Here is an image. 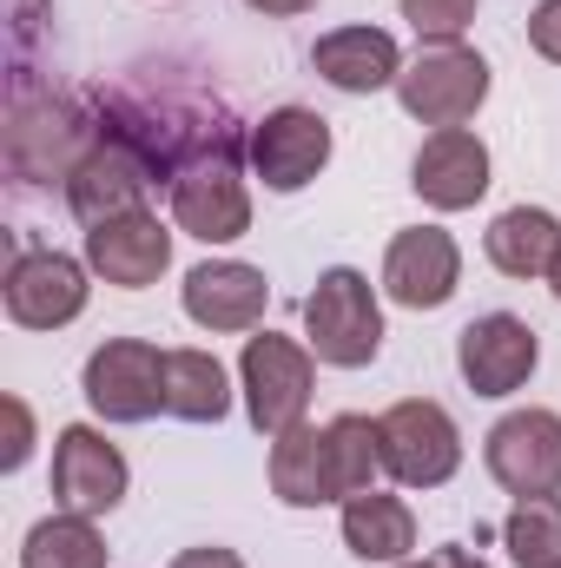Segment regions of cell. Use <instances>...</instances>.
I'll use <instances>...</instances> for the list:
<instances>
[{
  "label": "cell",
  "mask_w": 561,
  "mask_h": 568,
  "mask_svg": "<svg viewBox=\"0 0 561 568\" xmlns=\"http://www.w3.org/2000/svg\"><path fill=\"white\" fill-rule=\"evenodd\" d=\"M304 344L330 371H364L384 351V304L357 265H330L304 297Z\"/></svg>",
  "instance_id": "6da1fadb"
},
{
  "label": "cell",
  "mask_w": 561,
  "mask_h": 568,
  "mask_svg": "<svg viewBox=\"0 0 561 568\" xmlns=\"http://www.w3.org/2000/svg\"><path fill=\"white\" fill-rule=\"evenodd\" d=\"M238 384H245V417H252L258 436H284V429H297L304 417H310V390H317L310 344L278 337V331L245 337Z\"/></svg>",
  "instance_id": "7a4b0ae2"
},
{
  "label": "cell",
  "mask_w": 561,
  "mask_h": 568,
  "mask_svg": "<svg viewBox=\"0 0 561 568\" xmlns=\"http://www.w3.org/2000/svg\"><path fill=\"white\" fill-rule=\"evenodd\" d=\"M377 443H384V469L404 489H442L462 469V436L456 417L436 397H404L377 417Z\"/></svg>",
  "instance_id": "3957f363"
},
{
  "label": "cell",
  "mask_w": 561,
  "mask_h": 568,
  "mask_svg": "<svg viewBox=\"0 0 561 568\" xmlns=\"http://www.w3.org/2000/svg\"><path fill=\"white\" fill-rule=\"evenodd\" d=\"M172 225L198 245H232L252 232V192L238 172V145L205 152L172 179Z\"/></svg>",
  "instance_id": "277c9868"
},
{
  "label": "cell",
  "mask_w": 561,
  "mask_h": 568,
  "mask_svg": "<svg viewBox=\"0 0 561 568\" xmlns=\"http://www.w3.org/2000/svg\"><path fill=\"white\" fill-rule=\"evenodd\" d=\"M80 390L106 424H145L165 410V351H152L145 337H106L86 357Z\"/></svg>",
  "instance_id": "5b68a950"
},
{
  "label": "cell",
  "mask_w": 561,
  "mask_h": 568,
  "mask_svg": "<svg viewBox=\"0 0 561 568\" xmlns=\"http://www.w3.org/2000/svg\"><path fill=\"white\" fill-rule=\"evenodd\" d=\"M397 100L422 126H469L476 106L489 100V60L476 47H429L404 67Z\"/></svg>",
  "instance_id": "8992f818"
},
{
  "label": "cell",
  "mask_w": 561,
  "mask_h": 568,
  "mask_svg": "<svg viewBox=\"0 0 561 568\" xmlns=\"http://www.w3.org/2000/svg\"><path fill=\"white\" fill-rule=\"evenodd\" d=\"M126 483H133V469H126L120 443H106L93 424H67L53 436V503L60 509L100 523L126 503Z\"/></svg>",
  "instance_id": "52a82bcc"
},
{
  "label": "cell",
  "mask_w": 561,
  "mask_h": 568,
  "mask_svg": "<svg viewBox=\"0 0 561 568\" xmlns=\"http://www.w3.org/2000/svg\"><path fill=\"white\" fill-rule=\"evenodd\" d=\"M489 476L522 503V496H561V417L555 410H509L482 436Z\"/></svg>",
  "instance_id": "ba28073f"
},
{
  "label": "cell",
  "mask_w": 561,
  "mask_h": 568,
  "mask_svg": "<svg viewBox=\"0 0 561 568\" xmlns=\"http://www.w3.org/2000/svg\"><path fill=\"white\" fill-rule=\"evenodd\" d=\"M145 185H152L145 152L100 126V145H93V152L67 172V205H73V219L93 232V225H106V219L145 212Z\"/></svg>",
  "instance_id": "9c48e42d"
},
{
  "label": "cell",
  "mask_w": 561,
  "mask_h": 568,
  "mask_svg": "<svg viewBox=\"0 0 561 568\" xmlns=\"http://www.w3.org/2000/svg\"><path fill=\"white\" fill-rule=\"evenodd\" d=\"M536 364H542V344L516 311H489L456 337V371L476 397H516L536 377Z\"/></svg>",
  "instance_id": "30bf717a"
},
{
  "label": "cell",
  "mask_w": 561,
  "mask_h": 568,
  "mask_svg": "<svg viewBox=\"0 0 561 568\" xmlns=\"http://www.w3.org/2000/svg\"><path fill=\"white\" fill-rule=\"evenodd\" d=\"M86 272L93 265H80L67 252H13L7 284H0L7 317L20 331H60V324H73L86 311Z\"/></svg>",
  "instance_id": "8fae6325"
},
{
  "label": "cell",
  "mask_w": 561,
  "mask_h": 568,
  "mask_svg": "<svg viewBox=\"0 0 561 568\" xmlns=\"http://www.w3.org/2000/svg\"><path fill=\"white\" fill-rule=\"evenodd\" d=\"M330 165V120L310 106H278L252 126V172L272 192H304Z\"/></svg>",
  "instance_id": "7c38bea8"
},
{
  "label": "cell",
  "mask_w": 561,
  "mask_h": 568,
  "mask_svg": "<svg viewBox=\"0 0 561 568\" xmlns=\"http://www.w3.org/2000/svg\"><path fill=\"white\" fill-rule=\"evenodd\" d=\"M456 284H462V252H456V239L442 225H410V232L390 239V252H384V291L404 311L449 304Z\"/></svg>",
  "instance_id": "4fadbf2b"
},
{
  "label": "cell",
  "mask_w": 561,
  "mask_h": 568,
  "mask_svg": "<svg viewBox=\"0 0 561 568\" xmlns=\"http://www.w3.org/2000/svg\"><path fill=\"white\" fill-rule=\"evenodd\" d=\"M410 185L422 205L436 212H469L489 192V145L476 140L469 126H436L410 159Z\"/></svg>",
  "instance_id": "5bb4252c"
},
{
  "label": "cell",
  "mask_w": 561,
  "mask_h": 568,
  "mask_svg": "<svg viewBox=\"0 0 561 568\" xmlns=\"http://www.w3.org/2000/svg\"><path fill=\"white\" fill-rule=\"evenodd\" d=\"M272 304V284L245 258H205L185 272V317L198 331H258Z\"/></svg>",
  "instance_id": "9a60e30c"
},
{
  "label": "cell",
  "mask_w": 561,
  "mask_h": 568,
  "mask_svg": "<svg viewBox=\"0 0 561 568\" xmlns=\"http://www.w3.org/2000/svg\"><path fill=\"white\" fill-rule=\"evenodd\" d=\"M86 265L120 291H145V284L165 278L172 265V232L152 219V212H126V219H106L86 232Z\"/></svg>",
  "instance_id": "2e32d148"
},
{
  "label": "cell",
  "mask_w": 561,
  "mask_h": 568,
  "mask_svg": "<svg viewBox=\"0 0 561 568\" xmlns=\"http://www.w3.org/2000/svg\"><path fill=\"white\" fill-rule=\"evenodd\" d=\"M272 496L290 509H324L344 503V476H337V443L330 424H297L272 436Z\"/></svg>",
  "instance_id": "e0dca14e"
},
{
  "label": "cell",
  "mask_w": 561,
  "mask_h": 568,
  "mask_svg": "<svg viewBox=\"0 0 561 568\" xmlns=\"http://www.w3.org/2000/svg\"><path fill=\"white\" fill-rule=\"evenodd\" d=\"M310 67L337 93H384V87L404 80V47L384 27H337L310 47Z\"/></svg>",
  "instance_id": "ac0fdd59"
},
{
  "label": "cell",
  "mask_w": 561,
  "mask_h": 568,
  "mask_svg": "<svg viewBox=\"0 0 561 568\" xmlns=\"http://www.w3.org/2000/svg\"><path fill=\"white\" fill-rule=\"evenodd\" d=\"M344 549L357 556V562H410V549H417V516H410V503L404 496H384V489H370V496H350L344 503Z\"/></svg>",
  "instance_id": "d6986e66"
},
{
  "label": "cell",
  "mask_w": 561,
  "mask_h": 568,
  "mask_svg": "<svg viewBox=\"0 0 561 568\" xmlns=\"http://www.w3.org/2000/svg\"><path fill=\"white\" fill-rule=\"evenodd\" d=\"M482 252H489V265L502 278H549V265H555V252H561V219L542 212V205H509L489 225Z\"/></svg>",
  "instance_id": "ffe728a7"
},
{
  "label": "cell",
  "mask_w": 561,
  "mask_h": 568,
  "mask_svg": "<svg viewBox=\"0 0 561 568\" xmlns=\"http://www.w3.org/2000/svg\"><path fill=\"white\" fill-rule=\"evenodd\" d=\"M232 377L212 351H165V417L178 424H225Z\"/></svg>",
  "instance_id": "44dd1931"
},
{
  "label": "cell",
  "mask_w": 561,
  "mask_h": 568,
  "mask_svg": "<svg viewBox=\"0 0 561 568\" xmlns=\"http://www.w3.org/2000/svg\"><path fill=\"white\" fill-rule=\"evenodd\" d=\"M20 568H106V542H100L93 516L60 509V516H47V523L27 529V542H20Z\"/></svg>",
  "instance_id": "7402d4cb"
},
{
  "label": "cell",
  "mask_w": 561,
  "mask_h": 568,
  "mask_svg": "<svg viewBox=\"0 0 561 568\" xmlns=\"http://www.w3.org/2000/svg\"><path fill=\"white\" fill-rule=\"evenodd\" d=\"M516 568H561V496H522L502 523Z\"/></svg>",
  "instance_id": "603a6c76"
},
{
  "label": "cell",
  "mask_w": 561,
  "mask_h": 568,
  "mask_svg": "<svg viewBox=\"0 0 561 568\" xmlns=\"http://www.w3.org/2000/svg\"><path fill=\"white\" fill-rule=\"evenodd\" d=\"M330 443H337V476H344V503L350 496H370L377 489V469H384V443H377V424L344 410L330 417Z\"/></svg>",
  "instance_id": "cb8c5ba5"
},
{
  "label": "cell",
  "mask_w": 561,
  "mask_h": 568,
  "mask_svg": "<svg viewBox=\"0 0 561 568\" xmlns=\"http://www.w3.org/2000/svg\"><path fill=\"white\" fill-rule=\"evenodd\" d=\"M397 7H404L410 33L429 40V47H462V33H469L476 13H482V0H397Z\"/></svg>",
  "instance_id": "d4e9b609"
},
{
  "label": "cell",
  "mask_w": 561,
  "mask_h": 568,
  "mask_svg": "<svg viewBox=\"0 0 561 568\" xmlns=\"http://www.w3.org/2000/svg\"><path fill=\"white\" fill-rule=\"evenodd\" d=\"M27 449H33V417H27L20 397H7V449H0V469L13 476V469L27 463Z\"/></svg>",
  "instance_id": "484cf974"
},
{
  "label": "cell",
  "mask_w": 561,
  "mask_h": 568,
  "mask_svg": "<svg viewBox=\"0 0 561 568\" xmlns=\"http://www.w3.org/2000/svg\"><path fill=\"white\" fill-rule=\"evenodd\" d=\"M529 47H536L549 67H561V0H542V7L529 13Z\"/></svg>",
  "instance_id": "4316f807"
},
{
  "label": "cell",
  "mask_w": 561,
  "mask_h": 568,
  "mask_svg": "<svg viewBox=\"0 0 561 568\" xmlns=\"http://www.w3.org/2000/svg\"><path fill=\"white\" fill-rule=\"evenodd\" d=\"M172 568H245V562H238V549H218V542H205V549H185Z\"/></svg>",
  "instance_id": "83f0119b"
},
{
  "label": "cell",
  "mask_w": 561,
  "mask_h": 568,
  "mask_svg": "<svg viewBox=\"0 0 561 568\" xmlns=\"http://www.w3.org/2000/svg\"><path fill=\"white\" fill-rule=\"evenodd\" d=\"M429 562H436V568H489L482 556H476V549H462V542H449V549H436Z\"/></svg>",
  "instance_id": "f1b7e54d"
},
{
  "label": "cell",
  "mask_w": 561,
  "mask_h": 568,
  "mask_svg": "<svg viewBox=\"0 0 561 568\" xmlns=\"http://www.w3.org/2000/svg\"><path fill=\"white\" fill-rule=\"evenodd\" d=\"M252 13H272V20H290V13H310L317 0H245Z\"/></svg>",
  "instance_id": "f546056e"
},
{
  "label": "cell",
  "mask_w": 561,
  "mask_h": 568,
  "mask_svg": "<svg viewBox=\"0 0 561 568\" xmlns=\"http://www.w3.org/2000/svg\"><path fill=\"white\" fill-rule=\"evenodd\" d=\"M549 291L561 297V252H555V265H549Z\"/></svg>",
  "instance_id": "4dcf8cb0"
},
{
  "label": "cell",
  "mask_w": 561,
  "mask_h": 568,
  "mask_svg": "<svg viewBox=\"0 0 561 568\" xmlns=\"http://www.w3.org/2000/svg\"><path fill=\"white\" fill-rule=\"evenodd\" d=\"M397 568H436V562H397Z\"/></svg>",
  "instance_id": "1f68e13d"
}]
</instances>
